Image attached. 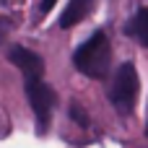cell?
<instances>
[{
  "label": "cell",
  "instance_id": "6",
  "mask_svg": "<svg viewBox=\"0 0 148 148\" xmlns=\"http://www.w3.org/2000/svg\"><path fill=\"white\" fill-rule=\"evenodd\" d=\"M68 114H70V120H73L75 125H81V127H88V125H91V120H88V114H86V109H83L81 104H70Z\"/></svg>",
  "mask_w": 148,
  "mask_h": 148
},
{
  "label": "cell",
  "instance_id": "3",
  "mask_svg": "<svg viewBox=\"0 0 148 148\" xmlns=\"http://www.w3.org/2000/svg\"><path fill=\"white\" fill-rule=\"evenodd\" d=\"M138 91H140V81H138V70L133 62H122L117 70H114V78H112V86L107 91V99L109 104L122 114L127 117L138 101Z\"/></svg>",
  "mask_w": 148,
  "mask_h": 148
},
{
  "label": "cell",
  "instance_id": "9",
  "mask_svg": "<svg viewBox=\"0 0 148 148\" xmlns=\"http://www.w3.org/2000/svg\"><path fill=\"white\" fill-rule=\"evenodd\" d=\"M0 3H5V0H0Z\"/></svg>",
  "mask_w": 148,
  "mask_h": 148
},
{
  "label": "cell",
  "instance_id": "1",
  "mask_svg": "<svg viewBox=\"0 0 148 148\" xmlns=\"http://www.w3.org/2000/svg\"><path fill=\"white\" fill-rule=\"evenodd\" d=\"M8 60L23 75V91H26L29 107L34 112L36 130L47 133V127L52 122V107L57 104V94H55V88L49 83H44V60H42V55L16 44V47L8 49Z\"/></svg>",
  "mask_w": 148,
  "mask_h": 148
},
{
  "label": "cell",
  "instance_id": "4",
  "mask_svg": "<svg viewBox=\"0 0 148 148\" xmlns=\"http://www.w3.org/2000/svg\"><path fill=\"white\" fill-rule=\"evenodd\" d=\"M94 3L96 0H70L60 13V21H57L60 29H73L81 21H86L91 16V10H94Z\"/></svg>",
  "mask_w": 148,
  "mask_h": 148
},
{
  "label": "cell",
  "instance_id": "2",
  "mask_svg": "<svg viewBox=\"0 0 148 148\" xmlns=\"http://www.w3.org/2000/svg\"><path fill=\"white\" fill-rule=\"evenodd\" d=\"M109 62H112V44L107 39V34L99 29L94 31L75 52H73V65L86 75V78H96L101 81L109 73Z\"/></svg>",
  "mask_w": 148,
  "mask_h": 148
},
{
  "label": "cell",
  "instance_id": "7",
  "mask_svg": "<svg viewBox=\"0 0 148 148\" xmlns=\"http://www.w3.org/2000/svg\"><path fill=\"white\" fill-rule=\"evenodd\" d=\"M55 3H57V0H42V3H39V16H47Z\"/></svg>",
  "mask_w": 148,
  "mask_h": 148
},
{
  "label": "cell",
  "instance_id": "5",
  "mask_svg": "<svg viewBox=\"0 0 148 148\" xmlns=\"http://www.w3.org/2000/svg\"><path fill=\"white\" fill-rule=\"evenodd\" d=\"M125 34H127L130 39H135L138 44L148 47V8H140V10L127 21Z\"/></svg>",
  "mask_w": 148,
  "mask_h": 148
},
{
  "label": "cell",
  "instance_id": "8",
  "mask_svg": "<svg viewBox=\"0 0 148 148\" xmlns=\"http://www.w3.org/2000/svg\"><path fill=\"white\" fill-rule=\"evenodd\" d=\"M146 138H148V127H146Z\"/></svg>",
  "mask_w": 148,
  "mask_h": 148
}]
</instances>
